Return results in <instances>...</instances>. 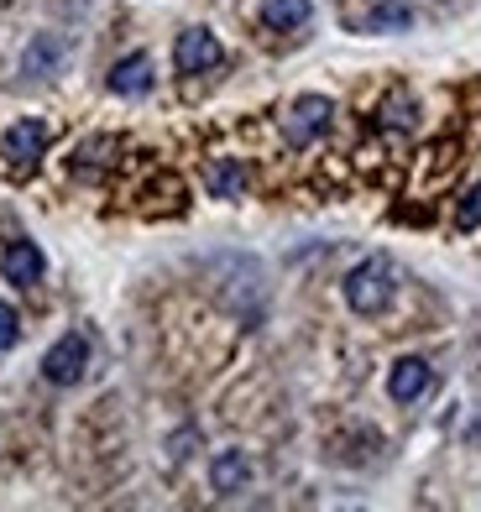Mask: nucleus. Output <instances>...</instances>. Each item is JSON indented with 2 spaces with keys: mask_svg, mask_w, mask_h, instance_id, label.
<instances>
[{
  "mask_svg": "<svg viewBox=\"0 0 481 512\" xmlns=\"http://www.w3.org/2000/svg\"><path fill=\"white\" fill-rule=\"evenodd\" d=\"M393 288H398L393 262H387V256H366V262H356L351 277H346V304L356 314H382L393 304Z\"/></svg>",
  "mask_w": 481,
  "mask_h": 512,
  "instance_id": "obj_1",
  "label": "nucleus"
},
{
  "mask_svg": "<svg viewBox=\"0 0 481 512\" xmlns=\"http://www.w3.org/2000/svg\"><path fill=\"white\" fill-rule=\"evenodd\" d=\"M204 183H210L215 199H241L246 194V168L236 157H215L210 168H204Z\"/></svg>",
  "mask_w": 481,
  "mask_h": 512,
  "instance_id": "obj_10",
  "label": "nucleus"
},
{
  "mask_svg": "<svg viewBox=\"0 0 481 512\" xmlns=\"http://www.w3.org/2000/svg\"><path fill=\"white\" fill-rule=\"evenodd\" d=\"M335 121V105L325 95H299L288 110H283V136H288V147H309L319 142V136L330 131Z\"/></svg>",
  "mask_w": 481,
  "mask_h": 512,
  "instance_id": "obj_2",
  "label": "nucleus"
},
{
  "mask_svg": "<svg viewBox=\"0 0 481 512\" xmlns=\"http://www.w3.org/2000/svg\"><path fill=\"white\" fill-rule=\"evenodd\" d=\"M429 382H434L429 361L403 356V361H393V371H387V398H393V403H414V398L429 392Z\"/></svg>",
  "mask_w": 481,
  "mask_h": 512,
  "instance_id": "obj_7",
  "label": "nucleus"
},
{
  "mask_svg": "<svg viewBox=\"0 0 481 512\" xmlns=\"http://www.w3.org/2000/svg\"><path fill=\"white\" fill-rule=\"evenodd\" d=\"M225 63V48L210 27H183L173 42V68L178 74H210V68Z\"/></svg>",
  "mask_w": 481,
  "mask_h": 512,
  "instance_id": "obj_3",
  "label": "nucleus"
},
{
  "mask_svg": "<svg viewBox=\"0 0 481 512\" xmlns=\"http://www.w3.org/2000/svg\"><path fill=\"white\" fill-rule=\"evenodd\" d=\"M16 340H21V314L11 304H0V351H11Z\"/></svg>",
  "mask_w": 481,
  "mask_h": 512,
  "instance_id": "obj_16",
  "label": "nucleus"
},
{
  "mask_svg": "<svg viewBox=\"0 0 481 512\" xmlns=\"http://www.w3.org/2000/svg\"><path fill=\"white\" fill-rule=\"evenodd\" d=\"M210 481H215V492H241V486L251 481V460L241 450H220L210 460Z\"/></svg>",
  "mask_w": 481,
  "mask_h": 512,
  "instance_id": "obj_11",
  "label": "nucleus"
},
{
  "mask_svg": "<svg viewBox=\"0 0 481 512\" xmlns=\"http://www.w3.org/2000/svg\"><path fill=\"white\" fill-rule=\"evenodd\" d=\"M0 272H6V283H16V288H37L42 272H48L42 246L37 241H11L6 251H0Z\"/></svg>",
  "mask_w": 481,
  "mask_h": 512,
  "instance_id": "obj_6",
  "label": "nucleus"
},
{
  "mask_svg": "<svg viewBox=\"0 0 481 512\" xmlns=\"http://www.w3.org/2000/svg\"><path fill=\"white\" fill-rule=\"evenodd\" d=\"M382 126H398V131H408V126H414V105H408L403 95H398V100H387V105H382Z\"/></svg>",
  "mask_w": 481,
  "mask_h": 512,
  "instance_id": "obj_15",
  "label": "nucleus"
},
{
  "mask_svg": "<svg viewBox=\"0 0 481 512\" xmlns=\"http://www.w3.org/2000/svg\"><path fill=\"white\" fill-rule=\"evenodd\" d=\"M408 21H414V16H408V6H377L366 27H372V32H387V27H393V32H403Z\"/></svg>",
  "mask_w": 481,
  "mask_h": 512,
  "instance_id": "obj_14",
  "label": "nucleus"
},
{
  "mask_svg": "<svg viewBox=\"0 0 481 512\" xmlns=\"http://www.w3.org/2000/svg\"><path fill=\"white\" fill-rule=\"evenodd\" d=\"M476 225H481V178L461 194V204H455V230H476Z\"/></svg>",
  "mask_w": 481,
  "mask_h": 512,
  "instance_id": "obj_13",
  "label": "nucleus"
},
{
  "mask_svg": "<svg viewBox=\"0 0 481 512\" xmlns=\"http://www.w3.org/2000/svg\"><path fill=\"white\" fill-rule=\"evenodd\" d=\"M309 16H314L309 0H262V21L272 32H299L309 27Z\"/></svg>",
  "mask_w": 481,
  "mask_h": 512,
  "instance_id": "obj_12",
  "label": "nucleus"
},
{
  "mask_svg": "<svg viewBox=\"0 0 481 512\" xmlns=\"http://www.w3.org/2000/svg\"><path fill=\"white\" fill-rule=\"evenodd\" d=\"M48 142H53V131L42 121H16L6 136H0V157H6L16 173H27V168H37V157L48 152Z\"/></svg>",
  "mask_w": 481,
  "mask_h": 512,
  "instance_id": "obj_5",
  "label": "nucleus"
},
{
  "mask_svg": "<svg viewBox=\"0 0 481 512\" xmlns=\"http://www.w3.org/2000/svg\"><path fill=\"white\" fill-rule=\"evenodd\" d=\"M84 371H89V340L79 330H68L48 356H42V377H48L53 387H74L84 382Z\"/></svg>",
  "mask_w": 481,
  "mask_h": 512,
  "instance_id": "obj_4",
  "label": "nucleus"
},
{
  "mask_svg": "<svg viewBox=\"0 0 481 512\" xmlns=\"http://www.w3.org/2000/svg\"><path fill=\"white\" fill-rule=\"evenodd\" d=\"M110 95H121V100H136V95H147L152 89V58L147 53H131V58H121L116 68H110Z\"/></svg>",
  "mask_w": 481,
  "mask_h": 512,
  "instance_id": "obj_8",
  "label": "nucleus"
},
{
  "mask_svg": "<svg viewBox=\"0 0 481 512\" xmlns=\"http://www.w3.org/2000/svg\"><path fill=\"white\" fill-rule=\"evenodd\" d=\"M58 63H63V42L53 32H42V37L27 42V53H21V74L42 79V74H58Z\"/></svg>",
  "mask_w": 481,
  "mask_h": 512,
  "instance_id": "obj_9",
  "label": "nucleus"
}]
</instances>
